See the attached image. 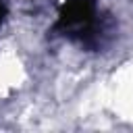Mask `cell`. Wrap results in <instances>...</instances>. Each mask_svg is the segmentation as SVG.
Here are the masks:
<instances>
[{"label": "cell", "mask_w": 133, "mask_h": 133, "mask_svg": "<svg viewBox=\"0 0 133 133\" xmlns=\"http://www.w3.org/2000/svg\"><path fill=\"white\" fill-rule=\"evenodd\" d=\"M4 15H6V6H4V2L0 0V23H2V19H4Z\"/></svg>", "instance_id": "6da1fadb"}]
</instances>
